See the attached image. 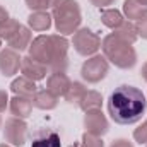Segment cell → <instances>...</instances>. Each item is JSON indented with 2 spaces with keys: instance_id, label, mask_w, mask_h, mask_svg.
<instances>
[{
  "instance_id": "obj_1",
  "label": "cell",
  "mask_w": 147,
  "mask_h": 147,
  "mask_svg": "<svg viewBox=\"0 0 147 147\" xmlns=\"http://www.w3.org/2000/svg\"><path fill=\"white\" fill-rule=\"evenodd\" d=\"M147 111V99L144 92L128 84L118 86L108 98L110 118L118 125H134L142 120Z\"/></svg>"
},
{
  "instance_id": "obj_2",
  "label": "cell",
  "mask_w": 147,
  "mask_h": 147,
  "mask_svg": "<svg viewBox=\"0 0 147 147\" xmlns=\"http://www.w3.org/2000/svg\"><path fill=\"white\" fill-rule=\"evenodd\" d=\"M28 50L31 58L51 72H65L69 67V39L62 34H41L31 41Z\"/></svg>"
},
{
  "instance_id": "obj_3",
  "label": "cell",
  "mask_w": 147,
  "mask_h": 147,
  "mask_svg": "<svg viewBox=\"0 0 147 147\" xmlns=\"http://www.w3.org/2000/svg\"><path fill=\"white\" fill-rule=\"evenodd\" d=\"M101 50H103L105 58L118 69L130 70L137 63V51L134 50V46L130 43L120 39L118 36H115L113 33L103 38Z\"/></svg>"
},
{
  "instance_id": "obj_4",
  "label": "cell",
  "mask_w": 147,
  "mask_h": 147,
  "mask_svg": "<svg viewBox=\"0 0 147 147\" xmlns=\"http://www.w3.org/2000/svg\"><path fill=\"white\" fill-rule=\"evenodd\" d=\"M51 17H53L57 31L62 36L74 34L77 29H80L82 14H80V7L77 0H62L58 5L53 7Z\"/></svg>"
},
{
  "instance_id": "obj_5",
  "label": "cell",
  "mask_w": 147,
  "mask_h": 147,
  "mask_svg": "<svg viewBox=\"0 0 147 147\" xmlns=\"http://www.w3.org/2000/svg\"><path fill=\"white\" fill-rule=\"evenodd\" d=\"M74 50L82 57H94L101 48V38L89 28H80L74 33L72 38Z\"/></svg>"
},
{
  "instance_id": "obj_6",
  "label": "cell",
  "mask_w": 147,
  "mask_h": 147,
  "mask_svg": "<svg viewBox=\"0 0 147 147\" xmlns=\"http://www.w3.org/2000/svg\"><path fill=\"white\" fill-rule=\"evenodd\" d=\"M108 72H110V62L105 58V55L89 57L80 67V75L87 84L101 82L108 75Z\"/></svg>"
},
{
  "instance_id": "obj_7",
  "label": "cell",
  "mask_w": 147,
  "mask_h": 147,
  "mask_svg": "<svg viewBox=\"0 0 147 147\" xmlns=\"http://www.w3.org/2000/svg\"><path fill=\"white\" fill-rule=\"evenodd\" d=\"M28 137H29V130L22 118L12 116V118L5 120V125H3V140L5 142H9L14 147H22L28 142Z\"/></svg>"
},
{
  "instance_id": "obj_8",
  "label": "cell",
  "mask_w": 147,
  "mask_h": 147,
  "mask_svg": "<svg viewBox=\"0 0 147 147\" xmlns=\"http://www.w3.org/2000/svg\"><path fill=\"white\" fill-rule=\"evenodd\" d=\"M84 128H86L87 134L103 137V135L108 134L110 123H108L105 113L101 110H89L86 111V116H84Z\"/></svg>"
},
{
  "instance_id": "obj_9",
  "label": "cell",
  "mask_w": 147,
  "mask_h": 147,
  "mask_svg": "<svg viewBox=\"0 0 147 147\" xmlns=\"http://www.w3.org/2000/svg\"><path fill=\"white\" fill-rule=\"evenodd\" d=\"M22 58L19 57V51L12 48H5L0 51V74L3 77H12L19 72Z\"/></svg>"
},
{
  "instance_id": "obj_10",
  "label": "cell",
  "mask_w": 147,
  "mask_h": 147,
  "mask_svg": "<svg viewBox=\"0 0 147 147\" xmlns=\"http://www.w3.org/2000/svg\"><path fill=\"white\" fill-rule=\"evenodd\" d=\"M21 72H22L24 77H28V79L38 82V80H43V79L46 77L48 67L43 65L41 62L34 60V58H31V57L28 55V57H24L22 62H21Z\"/></svg>"
},
{
  "instance_id": "obj_11",
  "label": "cell",
  "mask_w": 147,
  "mask_h": 147,
  "mask_svg": "<svg viewBox=\"0 0 147 147\" xmlns=\"http://www.w3.org/2000/svg\"><path fill=\"white\" fill-rule=\"evenodd\" d=\"M72 80L69 79V75L65 72H51L48 80H46V89L51 91L55 96H65L69 87H70Z\"/></svg>"
},
{
  "instance_id": "obj_12",
  "label": "cell",
  "mask_w": 147,
  "mask_h": 147,
  "mask_svg": "<svg viewBox=\"0 0 147 147\" xmlns=\"http://www.w3.org/2000/svg\"><path fill=\"white\" fill-rule=\"evenodd\" d=\"M10 91H12L16 96H22V98L33 99L38 92V87H36V84H34V80H31V79L21 75V77H17V79L12 80Z\"/></svg>"
},
{
  "instance_id": "obj_13",
  "label": "cell",
  "mask_w": 147,
  "mask_h": 147,
  "mask_svg": "<svg viewBox=\"0 0 147 147\" xmlns=\"http://www.w3.org/2000/svg\"><path fill=\"white\" fill-rule=\"evenodd\" d=\"M31 41H33L31 29L21 24V28L12 34V38L7 41V45H9V48H12V50H16V51H24V50L29 48Z\"/></svg>"
},
{
  "instance_id": "obj_14",
  "label": "cell",
  "mask_w": 147,
  "mask_h": 147,
  "mask_svg": "<svg viewBox=\"0 0 147 147\" xmlns=\"http://www.w3.org/2000/svg\"><path fill=\"white\" fill-rule=\"evenodd\" d=\"M9 111L12 113V116L16 118H28L33 111V99L29 98H22V96H14L9 101Z\"/></svg>"
},
{
  "instance_id": "obj_15",
  "label": "cell",
  "mask_w": 147,
  "mask_h": 147,
  "mask_svg": "<svg viewBox=\"0 0 147 147\" xmlns=\"http://www.w3.org/2000/svg\"><path fill=\"white\" fill-rule=\"evenodd\" d=\"M31 147H62V140L57 132H53L50 128H43L34 134Z\"/></svg>"
},
{
  "instance_id": "obj_16",
  "label": "cell",
  "mask_w": 147,
  "mask_h": 147,
  "mask_svg": "<svg viewBox=\"0 0 147 147\" xmlns=\"http://www.w3.org/2000/svg\"><path fill=\"white\" fill-rule=\"evenodd\" d=\"M28 24H29V29L38 31V33H43V31H48L53 24V17L48 10H38V12H31V16L28 17Z\"/></svg>"
},
{
  "instance_id": "obj_17",
  "label": "cell",
  "mask_w": 147,
  "mask_h": 147,
  "mask_svg": "<svg viewBox=\"0 0 147 147\" xmlns=\"http://www.w3.org/2000/svg\"><path fill=\"white\" fill-rule=\"evenodd\" d=\"M58 105V96H55L48 89H38L36 96L33 98V106L38 110H55Z\"/></svg>"
},
{
  "instance_id": "obj_18",
  "label": "cell",
  "mask_w": 147,
  "mask_h": 147,
  "mask_svg": "<svg viewBox=\"0 0 147 147\" xmlns=\"http://www.w3.org/2000/svg\"><path fill=\"white\" fill-rule=\"evenodd\" d=\"M123 14L128 21H140L147 17V5H142L137 0H125L123 2Z\"/></svg>"
},
{
  "instance_id": "obj_19",
  "label": "cell",
  "mask_w": 147,
  "mask_h": 147,
  "mask_svg": "<svg viewBox=\"0 0 147 147\" xmlns=\"http://www.w3.org/2000/svg\"><path fill=\"white\" fill-rule=\"evenodd\" d=\"M123 21H125V17H123V14L120 12V10H116V9H103L101 10V22L106 26V28H110V29H116V28H120L121 24H123Z\"/></svg>"
},
{
  "instance_id": "obj_20",
  "label": "cell",
  "mask_w": 147,
  "mask_h": 147,
  "mask_svg": "<svg viewBox=\"0 0 147 147\" xmlns=\"http://www.w3.org/2000/svg\"><path fill=\"white\" fill-rule=\"evenodd\" d=\"M113 34L118 36L120 39H123V41H127V43H130V45H134V43L139 39L135 24H134L132 21H127V19L123 21V24H121L120 28H116V29L113 31Z\"/></svg>"
},
{
  "instance_id": "obj_21",
  "label": "cell",
  "mask_w": 147,
  "mask_h": 147,
  "mask_svg": "<svg viewBox=\"0 0 147 147\" xmlns=\"http://www.w3.org/2000/svg\"><path fill=\"white\" fill-rule=\"evenodd\" d=\"M86 92H87V87L82 82H72L70 87H69V91H67V94L63 98H65V101L69 105H74V106L79 108L80 103H82V99H84V96H86Z\"/></svg>"
},
{
  "instance_id": "obj_22",
  "label": "cell",
  "mask_w": 147,
  "mask_h": 147,
  "mask_svg": "<svg viewBox=\"0 0 147 147\" xmlns=\"http://www.w3.org/2000/svg\"><path fill=\"white\" fill-rule=\"evenodd\" d=\"M101 105H103V96H101L98 91H87L79 108H80V110H84V111L101 110Z\"/></svg>"
},
{
  "instance_id": "obj_23",
  "label": "cell",
  "mask_w": 147,
  "mask_h": 147,
  "mask_svg": "<svg viewBox=\"0 0 147 147\" xmlns=\"http://www.w3.org/2000/svg\"><path fill=\"white\" fill-rule=\"evenodd\" d=\"M19 28H21V22H19L17 19L9 17L7 21H3V22L0 24V39L9 41V39L12 38V34H14Z\"/></svg>"
},
{
  "instance_id": "obj_24",
  "label": "cell",
  "mask_w": 147,
  "mask_h": 147,
  "mask_svg": "<svg viewBox=\"0 0 147 147\" xmlns=\"http://www.w3.org/2000/svg\"><path fill=\"white\" fill-rule=\"evenodd\" d=\"M80 147H105V142L101 137L98 135H92V134H84L82 135V140H80Z\"/></svg>"
},
{
  "instance_id": "obj_25",
  "label": "cell",
  "mask_w": 147,
  "mask_h": 147,
  "mask_svg": "<svg viewBox=\"0 0 147 147\" xmlns=\"http://www.w3.org/2000/svg\"><path fill=\"white\" fill-rule=\"evenodd\" d=\"M28 9H31L33 12L38 10H48L51 7V0H24Z\"/></svg>"
},
{
  "instance_id": "obj_26",
  "label": "cell",
  "mask_w": 147,
  "mask_h": 147,
  "mask_svg": "<svg viewBox=\"0 0 147 147\" xmlns=\"http://www.w3.org/2000/svg\"><path fill=\"white\" fill-rule=\"evenodd\" d=\"M134 139L139 144H147V118L142 121V125L139 128L134 130Z\"/></svg>"
},
{
  "instance_id": "obj_27",
  "label": "cell",
  "mask_w": 147,
  "mask_h": 147,
  "mask_svg": "<svg viewBox=\"0 0 147 147\" xmlns=\"http://www.w3.org/2000/svg\"><path fill=\"white\" fill-rule=\"evenodd\" d=\"M135 28H137V34L142 38V39H147V17L137 21L135 22Z\"/></svg>"
},
{
  "instance_id": "obj_28",
  "label": "cell",
  "mask_w": 147,
  "mask_h": 147,
  "mask_svg": "<svg viewBox=\"0 0 147 147\" xmlns=\"http://www.w3.org/2000/svg\"><path fill=\"white\" fill-rule=\"evenodd\" d=\"M9 94L3 91V89H0V113H3V111L9 108Z\"/></svg>"
},
{
  "instance_id": "obj_29",
  "label": "cell",
  "mask_w": 147,
  "mask_h": 147,
  "mask_svg": "<svg viewBox=\"0 0 147 147\" xmlns=\"http://www.w3.org/2000/svg\"><path fill=\"white\" fill-rule=\"evenodd\" d=\"M92 5H96V7H99V9H106V7H110L113 5L116 0H89Z\"/></svg>"
},
{
  "instance_id": "obj_30",
  "label": "cell",
  "mask_w": 147,
  "mask_h": 147,
  "mask_svg": "<svg viewBox=\"0 0 147 147\" xmlns=\"http://www.w3.org/2000/svg\"><path fill=\"white\" fill-rule=\"evenodd\" d=\"M110 147H134V144L127 139H116L110 144Z\"/></svg>"
},
{
  "instance_id": "obj_31",
  "label": "cell",
  "mask_w": 147,
  "mask_h": 147,
  "mask_svg": "<svg viewBox=\"0 0 147 147\" xmlns=\"http://www.w3.org/2000/svg\"><path fill=\"white\" fill-rule=\"evenodd\" d=\"M9 19V12L3 9V7H0V24L3 22V21H7Z\"/></svg>"
},
{
  "instance_id": "obj_32",
  "label": "cell",
  "mask_w": 147,
  "mask_h": 147,
  "mask_svg": "<svg viewBox=\"0 0 147 147\" xmlns=\"http://www.w3.org/2000/svg\"><path fill=\"white\" fill-rule=\"evenodd\" d=\"M140 74H142V79L147 82V62L142 65V70H140Z\"/></svg>"
},
{
  "instance_id": "obj_33",
  "label": "cell",
  "mask_w": 147,
  "mask_h": 147,
  "mask_svg": "<svg viewBox=\"0 0 147 147\" xmlns=\"http://www.w3.org/2000/svg\"><path fill=\"white\" fill-rule=\"evenodd\" d=\"M62 0H51V7H55V5H58Z\"/></svg>"
},
{
  "instance_id": "obj_34",
  "label": "cell",
  "mask_w": 147,
  "mask_h": 147,
  "mask_svg": "<svg viewBox=\"0 0 147 147\" xmlns=\"http://www.w3.org/2000/svg\"><path fill=\"white\" fill-rule=\"evenodd\" d=\"M137 2H140L142 5H147V0H137Z\"/></svg>"
},
{
  "instance_id": "obj_35",
  "label": "cell",
  "mask_w": 147,
  "mask_h": 147,
  "mask_svg": "<svg viewBox=\"0 0 147 147\" xmlns=\"http://www.w3.org/2000/svg\"><path fill=\"white\" fill-rule=\"evenodd\" d=\"M0 147H12V146H9V144H0Z\"/></svg>"
},
{
  "instance_id": "obj_36",
  "label": "cell",
  "mask_w": 147,
  "mask_h": 147,
  "mask_svg": "<svg viewBox=\"0 0 147 147\" xmlns=\"http://www.w3.org/2000/svg\"><path fill=\"white\" fill-rule=\"evenodd\" d=\"M69 147H80V146H77V144H74V146H69Z\"/></svg>"
},
{
  "instance_id": "obj_37",
  "label": "cell",
  "mask_w": 147,
  "mask_h": 147,
  "mask_svg": "<svg viewBox=\"0 0 147 147\" xmlns=\"http://www.w3.org/2000/svg\"><path fill=\"white\" fill-rule=\"evenodd\" d=\"M0 48H2V39H0Z\"/></svg>"
},
{
  "instance_id": "obj_38",
  "label": "cell",
  "mask_w": 147,
  "mask_h": 147,
  "mask_svg": "<svg viewBox=\"0 0 147 147\" xmlns=\"http://www.w3.org/2000/svg\"><path fill=\"white\" fill-rule=\"evenodd\" d=\"M0 127H2V118H0Z\"/></svg>"
},
{
  "instance_id": "obj_39",
  "label": "cell",
  "mask_w": 147,
  "mask_h": 147,
  "mask_svg": "<svg viewBox=\"0 0 147 147\" xmlns=\"http://www.w3.org/2000/svg\"><path fill=\"white\" fill-rule=\"evenodd\" d=\"M146 147H147V144H146Z\"/></svg>"
}]
</instances>
